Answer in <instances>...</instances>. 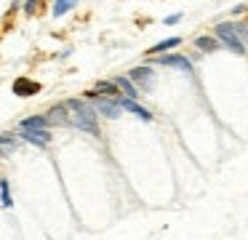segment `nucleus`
Here are the masks:
<instances>
[{"mask_svg": "<svg viewBox=\"0 0 248 240\" xmlns=\"http://www.w3.org/2000/svg\"><path fill=\"white\" fill-rule=\"evenodd\" d=\"M67 117H70V126H75L78 131H86L91 136H102L99 131V115L86 99H67Z\"/></svg>", "mask_w": 248, "mask_h": 240, "instance_id": "nucleus-1", "label": "nucleus"}, {"mask_svg": "<svg viewBox=\"0 0 248 240\" xmlns=\"http://www.w3.org/2000/svg\"><path fill=\"white\" fill-rule=\"evenodd\" d=\"M214 37L227 48V51L237 53V56H243V53H246V43L237 37L235 24H232V21H219V24L214 27Z\"/></svg>", "mask_w": 248, "mask_h": 240, "instance_id": "nucleus-2", "label": "nucleus"}, {"mask_svg": "<svg viewBox=\"0 0 248 240\" xmlns=\"http://www.w3.org/2000/svg\"><path fill=\"white\" fill-rule=\"evenodd\" d=\"M86 99L93 101V110H96V115L102 117H109V120H118L120 115H123V110H120L118 104V96H99L96 91H86Z\"/></svg>", "mask_w": 248, "mask_h": 240, "instance_id": "nucleus-3", "label": "nucleus"}, {"mask_svg": "<svg viewBox=\"0 0 248 240\" xmlns=\"http://www.w3.org/2000/svg\"><path fill=\"white\" fill-rule=\"evenodd\" d=\"M152 62L157 67H171V69H179L182 75H195V64L189 56L184 53H168V56H152Z\"/></svg>", "mask_w": 248, "mask_h": 240, "instance_id": "nucleus-4", "label": "nucleus"}, {"mask_svg": "<svg viewBox=\"0 0 248 240\" xmlns=\"http://www.w3.org/2000/svg\"><path fill=\"white\" fill-rule=\"evenodd\" d=\"M128 80H131V83H134L139 91H144V94L155 88V72H152V67H147V64L131 69V72H128Z\"/></svg>", "mask_w": 248, "mask_h": 240, "instance_id": "nucleus-5", "label": "nucleus"}, {"mask_svg": "<svg viewBox=\"0 0 248 240\" xmlns=\"http://www.w3.org/2000/svg\"><path fill=\"white\" fill-rule=\"evenodd\" d=\"M118 104H120V110H123V112H131V115H136L139 120H144V123L152 120V112L147 110V107H141L136 99H125V96H118Z\"/></svg>", "mask_w": 248, "mask_h": 240, "instance_id": "nucleus-6", "label": "nucleus"}, {"mask_svg": "<svg viewBox=\"0 0 248 240\" xmlns=\"http://www.w3.org/2000/svg\"><path fill=\"white\" fill-rule=\"evenodd\" d=\"M22 139H24V142H30V144H35V147H48L51 133H48V128H24Z\"/></svg>", "mask_w": 248, "mask_h": 240, "instance_id": "nucleus-7", "label": "nucleus"}, {"mask_svg": "<svg viewBox=\"0 0 248 240\" xmlns=\"http://www.w3.org/2000/svg\"><path fill=\"white\" fill-rule=\"evenodd\" d=\"M35 94H40V83H35L30 78L14 80V96H35Z\"/></svg>", "mask_w": 248, "mask_h": 240, "instance_id": "nucleus-8", "label": "nucleus"}, {"mask_svg": "<svg viewBox=\"0 0 248 240\" xmlns=\"http://www.w3.org/2000/svg\"><path fill=\"white\" fill-rule=\"evenodd\" d=\"M112 83L118 85V91L125 96V99H136V96H139V88H136V85L128 80V75H118V78H115Z\"/></svg>", "mask_w": 248, "mask_h": 240, "instance_id": "nucleus-9", "label": "nucleus"}, {"mask_svg": "<svg viewBox=\"0 0 248 240\" xmlns=\"http://www.w3.org/2000/svg\"><path fill=\"white\" fill-rule=\"evenodd\" d=\"M179 46H182V37H166V40L155 43L152 48H147V56H157V53H166V51L179 48Z\"/></svg>", "mask_w": 248, "mask_h": 240, "instance_id": "nucleus-10", "label": "nucleus"}, {"mask_svg": "<svg viewBox=\"0 0 248 240\" xmlns=\"http://www.w3.org/2000/svg\"><path fill=\"white\" fill-rule=\"evenodd\" d=\"M46 117H48V126H51V123H54V126H70V117H67V107L64 104L51 107Z\"/></svg>", "mask_w": 248, "mask_h": 240, "instance_id": "nucleus-11", "label": "nucleus"}, {"mask_svg": "<svg viewBox=\"0 0 248 240\" xmlns=\"http://www.w3.org/2000/svg\"><path fill=\"white\" fill-rule=\"evenodd\" d=\"M195 46H198L200 51H205V53H214V51L221 48V43L216 40V37H211V35H198L195 37Z\"/></svg>", "mask_w": 248, "mask_h": 240, "instance_id": "nucleus-12", "label": "nucleus"}, {"mask_svg": "<svg viewBox=\"0 0 248 240\" xmlns=\"http://www.w3.org/2000/svg\"><path fill=\"white\" fill-rule=\"evenodd\" d=\"M24 128H48V117H46V115H32V117H24V120L19 123V131H24Z\"/></svg>", "mask_w": 248, "mask_h": 240, "instance_id": "nucleus-13", "label": "nucleus"}, {"mask_svg": "<svg viewBox=\"0 0 248 240\" xmlns=\"http://www.w3.org/2000/svg\"><path fill=\"white\" fill-rule=\"evenodd\" d=\"M93 91H96L99 96H120L118 85H115L112 80H99V83H96V88H93Z\"/></svg>", "mask_w": 248, "mask_h": 240, "instance_id": "nucleus-14", "label": "nucleus"}, {"mask_svg": "<svg viewBox=\"0 0 248 240\" xmlns=\"http://www.w3.org/2000/svg\"><path fill=\"white\" fill-rule=\"evenodd\" d=\"M75 5H78V0H56L54 3V16L59 19V16H64L67 11H72Z\"/></svg>", "mask_w": 248, "mask_h": 240, "instance_id": "nucleus-15", "label": "nucleus"}, {"mask_svg": "<svg viewBox=\"0 0 248 240\" xmlns=\"http://www.w3.org/2000/svg\"><path fill=\"white\" fill-rule=\"evenodd\" d=\"M0 206L3 208H11L14 200H11V190H8V181L0 179Z\"/></svg>", "mask_w": 248, "mask_h": 240, "instance_id": "nucleus-16", "label": "nucleus"}, {"mask_svg": "<svg viewBox=\"0 0 248 240\" xmlns=\"http://www.w3.org/2000/svg\"><path fill=\"white\" fill-rule=\"evenodd\" d=\"M232 24H235L237 37H240L243 43H248V24H243V21H232Z\"/></svg>", "mask_w": 248, "mask_h": 240, "instance_id": "nucleus-17", "label": "nucleus"}, {"mask_svg": "<svg viewBox=\"0 0 248 240\" xmlns=\"http://www.w3.org/2000/svg\"><path fill=\"white\" fill-rule=\"evenodd\" d=\"M38 5H40V0H24V14H38Z\"/></svg>", "mask_w": 248, "mask_h": 240, "instance_id": "nucleus-18", "label": "nucleus"}, {"mask_svg": "<svg viewBox=\"0 0 248 240\" xmlns=\"http://www.w3.org/2000/svg\"><path fill=\"white\" fill-rule=\"evenodd\" d=\"M182 19H184V14H171V16H166V19H163V24L171 27V24H179Z\"/></svg>", "mask_w": 248, "mask_h": 240, "instance_id": "nucleus-19", "label": "nucleus"}, {"mask_svg": "<svg viewBox=\"0 0 248 240\" xmlns=\"http://www.w3.org/2000/svg\"><path fill=\"white\" fill-rule=\"evenodd\" d=\"M243 11H246V5H243V3H240V5H235V8H232V14H235V16H240V14H243Z\"/></svg>", "mask_w": 248, "mask_h": 240, "instance_id": "nucleus-20", "label": "nucleus"}]
</instances>
